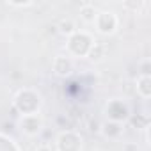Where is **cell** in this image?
Instances as JSON below:
<instances>
[{
  "label": "cell",
  "mask_w": 151,
  "mask_h": 151,
  "mask_svg": "<svg viewBox=\"0 0 151 151\" xmlns=\"http://www.w3.org/2000/svg\"><path fill=\"white\" fill-rule=\"evenodd\" d=\"M71 68H73V64H71V60H69L68 57H57L55 62H53V69H55L59 75H66V73H69Z\"/></svg>",
  "instance_id": "3957f363"
},
{
  "label": "cell",
  "mask_w": 151,
  "mask_h": 151,
  "mask_svg": "<svg viewBox=\"0 0 151 151\" xmlns=\"http://www.w3.org/2000/svg\"><path fill=\"white\" fill-rule=\"evenodd\" d=\"M101 53H103V46H101V45H94V46L91 48V53H89V55H91V59L94 60V59H100Z\"/></svg>",
  "instance_id": "ba28073f"
},
{
  "label": "cell",
  "mask_w": 151,
  "mask_h": 151,
  "mask_svg": "<svg viewBox=\"0 0 151 151\" xmlns=\"http://www.w3.org/2000/svg\"><path fill=\"white\" fill-rule=\"evenodd\" d=\"M98 27L101 32H112L116 27V18L112 13H101L98 18Z\"/></svg>",
  "instance_id": "6da1fadb"
},
{
  "label": "cell",
  "mask_w": 151,
  "mask_h": 151,
  "mask_svg": "<svg viewBox=\"0 0 151 151\" xmlns=\"http://www.w3.org/2000/svg\"><path fill=\"white\" fill-rule=\"evenodd\" d=\"M59 30H60L62 34H71V32L75 30V25H73L71 20H62V22L59 23Z\"/></svg>",
  "instance_id": "5b68a950"
},
{
  "label": "cell",
  "mask_w": 151,
  "mask_h": 151,
  "mask_svg": "<svg viewBox=\"0 0 151 151\" xmlns=\"http://www.w3.org/2000/svg\"><path fill=\"white\" fill-rule=\"evenodd\" d=\"M94 16H96V13H94V9L93 7H84L82 9V18L84 20H87V22H91V20H94Z\"/></svg>",
  "instance_id": "52a82bcc"
},
{
  "label": "cell",
  "mask_w": 151,
  "mask_h": 151,
  "mask_svg": "<svg viewBox=\"0 0 151 151\" xmlns=\"http://www.w3.org/2000/svg\"><path fill=\"white\" fill-rule=\"evenodd\" d=\"M149 77H147V75H144V77L139 80V86H137V89L142 93V96L144 98H149V94H151V89H149Z\"/></svg>",
  "instance_id": "277c9868"
},
{
  "label": "cell",
  "mask_w": 151,
  "mask_h": 151,
  "mask_svg": "<svg viewBox=\"0 0 151 151\" xmlns=\"http://www.w3.org/2000/svg\"><path fill=\"white\" fill-rule=\"evenodd\" d=\"M37 151H50V149H48V147H39Z\"/></svg>",
  "instance_id": "9c48e42d"
},
{
  "label": "cell",
  "mask_w": 151,
  "mask_h": 151,
  "mask_svg": "<svg viewBox=\"0 0 151 151\" xmlns=\"http://www.w3.org/2000/svg\"><path fill=\"white\" fill-rule=\"evenodd\" d=\"M22 128H23L27 133H36V132H39V128H41V121H39L37 117H34V116H27V117L22 121Z\"/></svg>",
  "instance_id": "7a4b0ae2"
},
{
  "label": "cell",
  "mask_w": 151,
  "mask_h": 151,
  "mask_svg": "<svg viewBox=\"0 0 151 151\" xmlns=\"http://www.w3.org/2000/svg\"><path fill=\"white\" fill-rule=\"evenodd\" d=\"M103 128H105V133H107V135H119V133H121V128H119L116 123H107Z\"/></svg>",
  "instance_id": "8992f818"
}]
</instances>
